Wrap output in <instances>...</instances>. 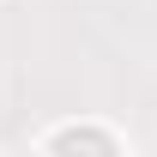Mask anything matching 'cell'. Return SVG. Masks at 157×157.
<instances>
[{"label":"cell","mask_w":157,"mask_h":157,"mask_svg":"<svg viewBox=\"0 0 157 157\" xmlns=\"http://www.w3.org/2000/svg\"><path fill=\"white\" fill-rule=\"evenodd\" d=\"M55 145H97V151H109V139H97V133H60Z\"/></svg>","instance_id":"6da1fadb"}]
</instances>
